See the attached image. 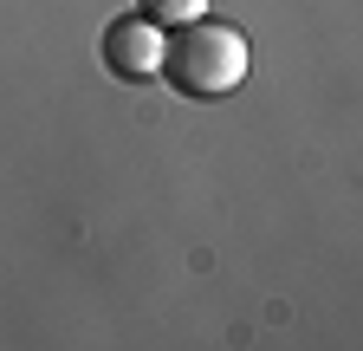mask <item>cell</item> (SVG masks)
Masks as SVG:
<instances>
[{"label": "cell", "mask_w": 363, "mask_h": 351, "mask_svg": "<svg viewBox=\"0 0 363 351\" xmlns=\"http://www.w3.org/2000/svg\"><path fill=\"white\" fill-rule=\"evenodd\" d=\"M136 14H143V20H156L162 33H175V26L201 20V14H208V0H136Z\"/></svg>", "instance_id": "3"}, {"label": "cell", "mask_w": 363, "mask_h": 351, "mask_svg": "<svg viewBox=\"0 0 363 351\" xmlns=\"http://www.w3.org/2000/svg\"><path fill=\"white\" fill-rule=\"evenodd\" d=\"M247 72H253V46H247V33L201 14V20L175 26V33L162 39V72H156V78L169 85V92L208 104V98H227Z\"/></svg>", "instance_id": "1"}, {"label": "cell", "mask_w": 363, "mask_h": 351, "mask_svg": "<svg viewBox=\"0 0 363 351\" xmlns=\"http://www.w3.org/2000/svg\"><path fill=\"white\" fill-rule=\"evenodd\" d=\"M162 26L156 20H143V14H123V20H111L104 26V39H98V53H104V72L111 78H123V85H156V72H162Z\"/></svg>", "instance_id": "2"}]
</instances>
